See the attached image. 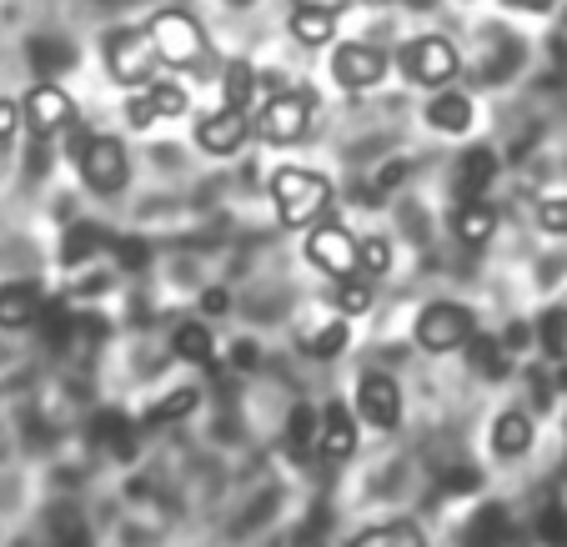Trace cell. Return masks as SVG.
Masks as SVG:
<instances>
[{"label":"cell","instance_id":"obj_38","mask_svg":"<svg viewBox=\"0 0 567 547\" xmlns=\"http://www.w3.org/2000/svg\"><path fill=\"white\" fill-rule=\"evenodd\" d=\"M202 307H212V311H221V307H226V297H221V291H206V297H202Z\"/></svg>","mask_w":567,"mask_h":547},{"label":"cell","instance_id":"obj_16","mask_svg":"<svg viewBox=\"0 0 567 547\" xmlns=\"http://www.w3.org/2000/svg\"><path fill=\"white\" fill-rule=\"evenodd\" d=\"M497 182V151L493 146H472L457 162V182H452V196L457 202H472V196H487V186Z\"/></svg>","mask_w":567,"mask_h":547},{"label":"cell","instance_id":"obj_33","mask_svg":"<svg viewBox=\"0 0 567 547\" xmlns=\"http://www.w3.org/2000/svg\"><path fill=\"white\" fill-rule=\"evenodd\" d=\"M126 126L131 131H151V126H156V111H151L146 96H126Z\"/></svg>","mask_w":567,"mask_h":547},{"label":"cell","instance_id":"obj_35","mask_svg":"<svg viewBox=\"0 0 567 547\" xmlns=\"http://www.w3.org/2000/svg\"><path fill=\"white\" fill-rule=\"evenodd\" d=\"M116 251H121V267H141V261H146V247H141V241H116Z\"/></svg>","mask_w":567,"mask_h":547},{"label":"cell","instance_id":"obj_12","mask_svg":"<svg viewBox=\"0 0 567 547\" xmlns=\"http://www.w3.org/2000/svg\"><path fill=\"white\" fill-rule=\"evenodd\" d=\"M247 141H251V116L236 106L206 111V116L196 121V151H206V156H236Z\"/></svg>","mask_w":567,"mask_h":547},{"label":"cell","instance_id":"obj_3","mask_svg":"<svg viewBox=\"0 0 567 547\" xmlns=\"http://www.w3.org/2000/svg\"><path fill=\"white\" fill-rule=\"evenodd\" d=\"M477 332V317H472L462 301H427L412 322V342L422 347L427 357H447V352H462Z\"/></svg>","mask_w":567,"mask_h":547},{"label":"cell","instance_id":"obj_7","mask_svg":"<svg viewBox=\"0 0 567 547\" xmlns=\"http://www.w3.org/2000/svg\"><path fill=\"white\" fill-rule=\"evenodd\" d=\"M307 261H311V271H321L327 281L357 277V237L337 216H321V221L307 226Z\"/></svg>","mask_w":567,"mask_h":547},{"label":"cell","instance_id":"obj_22","mask_svg":"<svg viewBox=\"0 0 567 547\" xmlns=\"http://www.w3.org/2000/svg\"><path fill=\"white\" fill-rule=\"evenodd\" d=\"M332 35H337L332 11H311V6H297V11H291V41L297 45H327Z\"/></svg>","mask_w":567,"mask_h":547},{"label":"cell","instance_id":"obj_10","mask_svg":"<svg viewBox=\"0 0 567 547\" xmlns=\"http://www.w3.org/2000/svg\"><path fill=\"white\" fill-rule=\"evenodd\" d=\"M21 116H25V126L35 131V136H61L71 121H81L75 116V101L65 96V86H55V81H35L31 91H25V101H21Z\"/></svg>","mask_w":567,"mask_h":547},{"label":"cell","instance_id":"obj_17","mask_svg":"<svg viewBox=\"0 0 567 547\" xmlns=\"http://www.w3.org/2000/svg\"><path fill=\"white\" fill-rule=\"evenodd\" d=\"M422 116H427V126L437 131V136H462V131H472V116H477V111H472V96L442 86V96H432Z\"/></svg>","mask_w":567,"mask_h":547},{"label":"cell","instance_id":"obj_20","mask_svg":"<svg viewBox=\"0 0 567 547\" xmlns=\"http://www.w3.org/2000/svg\"><path fill=\"white\" fill-rule=\"evenodd\" d=\"M172 352L182 357V362H192V367H212L216 362L212 327H206V322H182V327H176V337H172Z\"/></svg>","mask_w":567,"mask_h":547},{"label":"cell","instance_id":"obj_4","mask_svg":"<svg viewBox=\"0 0 567 547\" xmlns=\"http://www.w3.org/2000/svg\"><path fill=\"white\" fill-rule=\"evenodd\" d=\"M396 71L408 75L412 86H452L462 71V51L447 41V35H412L402 51H396Z\"/></svg>","mask_w":567,"mask_h":547},{"label":"cell","instance_id":"obj_30","mask_svg":"<svg viewBox=\"0 0 567 547\" xmlns=\"http://www.w3.org/2000/svg\"><path fill=\"white\" fill-rule=\"evenodd\" d=\"M287 437H291V452H307L311 437H317V412H311V407H297V412H291Z\"/></svg>","mask_w":567,"mask_h":547},{"label":"cell","instance_id":"obj_27","mask_svg":"<svg viewBox=\"0 0 567 547\" xmlns=\"http://www.w3.org/2000/svg\"><path fill=\"white\" fill-rule=\"evenodd\" d=\"M196 402H202V392H196V386H176V392H166V398H161L146 417L151 422H182V417H192V412H196Z\"/></svg>","mask_w":567,"mask_h":547},{"label":"cell","instance_id":"obj_32","mask_svg":"<svg viewBox=\"0 0 567 547\" xmlns=\"http://www.w3.org/2000/svg\"><path fill=\"white\" fill-rule=\"evenodd\" d=\"M21 101H11V96H0V151L16 141V131H21Z\"/></svg>","mask_w":567,"mask_h":547},{"label":"cell","instance_id":"obj_13","mask_svg":"<svg viewBox=\"0 0 567 547\" xmlns=\"http://www.w3.org/2000/svg\"><path fill=\"white\" fill-rule=\"evenodd\" d=\"M317 452L327 462H347L357 452V412L347 402H327L317 412Z\"/></svg>","mask_w":567,"mask_h":547},{"label":"cell","instance_id":"obj_11","mask_svg":"<svg viewBox=\"0 0 567 547\" xmlns=\"http://www.w3.org/2000/svg\"><path fill=\"white\" fill-rule=\"evenodd\" d=\"M382 75H386V51H377V45L342 41L332 51V81L342 91H372L382 86Z\"/></svg>","mask_w":567,"mask_h":547},{"label":"cell","instance_id":"obj_29","mask_svg":"<svg viewBox=\"0 0 567 547\" xmlns=\"http://www.w3.org/2000/svg\"><path fill=\"white\" fill-rule=\"evenodd\" d=\"M347 342H352L347 322H327V327H317V332H311L301 347H307L311 357H342V352H347Z\"/></svg>","mask_w":567,"mask_h":547},{"label":"cell","instance_id":"obj_6","mask_svg":"<svg viewBox=\"0 0 567 547\" xmlns=\"http://www.w3.org/2000/svg\"><path fill=\"white\" fill-rule=\"evenodd\" d=\"M75 172H81L86 192L121 196L126 192V182H131V156H126V146H121L116 136H96V131H91V141L81 146V156H75Z\"/></svg>","mask_w":567,"mask_h":547},{"label":"cell","instance_id":"obj_15","mask_svg":"<svg viewBox=\"0 0 567 547\" xmlns=\"http://www.w3.org/2000/svg\"><path fill=\"white\" fill-rule=\"evenodd\" d=\"M487 442H493L497 457H527V452H533V442H537V427H533V417H527L523 407H507V412H497Z\"/></svg>","mask_w":567,"mask_h":547},{"label":"cell","instance_id":"obj_31","mask_svg":"<svg viewBox=\"0 0 567 547\" xmlns=\"http://www.w3.org/2000/svg\"><path fill=\"white\" fill-rule=\"evenodd\" d=\"M537 226L553 231V237H567V196H553V202L537 206Z\"/></svg>","mask_w":567,"mask_h":547},{"label":"cell","instance_id":"obj_23","mask_svg":"<svg viewBox=\"0 0 567 547\" xmlns=\"http://www.w3.org/2000/svg\"><path fill=\"white\" fill-rule=\"evenodd\" d=\"M221 96H226V106L247 111L251 96H257V65H251V61H231V65H226V71H221Z\"/></svg>","mask_w":567,"mask_h":547},{"label":"cell","instance_id":"obj_25","mask_svg":"<svg viewBox=\"0 0 567 547\" xmlns=\"http://www.w3.org/2000/svg\"><path fill=\"white\" fill-rule=\"evenodd\" d=\"M467 352H472V367H477V372H487V382H503V372H507V347L497 342V337H477V332H472Z\"/></svg>","mask_w":567,"mask_h":547},{"label":"cell","instance_id":"obj_26","mask_svg":"<svg viewBox=\"0 0 567 547\" xmlns=\"http://www.w3.org/2000/svg\"><path fill=\"white\" fill-rule=\"evenodd\" d=\"M101 231L96 226H71V231H65V241H61V261L65 267H81V261H91L101 251Z\"/></svg>","mask_w":567,"mask_h":547},{"label":"cell","instance_id":"obj_14","mask_svg":"<svg viewBox=\"0 0 567 547\" xmlns=\"http://www.w3.org/2000/svg\"><path fill=\"white\" fill-rule=\"evenodd\" d=\"M452 237H457L462 247H487V241L497 237V206L487 202V196L457 202V211H452Z\"/></svg>","mask_w":567,"mask_h":547},{"label":"cell","instance_id":"obj_24","mask_svg":"<svg viewBox=\"0 0 567 547\" xmlns=\"http://www.w3.org/2000/svg\"><path fill=\"white\" fill-rule=\"evenodd\" d=\"M372 277H362V271H357V277H342L337 281V311H342V317H367V311H372Z\"/></svg>","mask_w":567,"mask_h":547},{"label":"cell","instance_id":"obj_28","mask_svg":"<svg viewBox=\"0 0 567 547\" xmlns=\"http://www.w3.org/2000/svg\"><path fill=\"white\" fill-rule=\"evenodd\" d=\"M357 271H362V277H386V271H392V241L386 237L357 241Z\"/></svg>","mask_w":567,"mask_h":547},{"label":"cell","instance_id":"obj_39","mask_svg":"<svg viewBox=\"0 0 567 547\" xmlns=\"http://www.w3.org/2000/svg\"><path fill=\"white\" fill-rule=\"evenodd\" d=\"M402 6H412V11H427L432 0H402Z\"/></svg>","mask_w":567,"mask_h":547},{"label":"cell","instance_id":"obj_21","mask_svg":"<svg viewBox=\"0 0 567 547\" xmlns=\"http://www.w3.org/2000/svg\"><path fill=\"white\" fill-rule=\"evenodd\" d=\"M141 96L151 101L156 121H176V116H186V106H192V96H186L182 81H166V75H151L146 86H141Z\"/></svg>","mask_w":567,"mask_h":547},{"label":"cell","instance_id":"obj_5","mask_svg":"<svg viewBox=\"0 0 567 547\" xmlns=\"http://www.w3.org/2000/svg\"><path fill=\"white\" fill-rule=\"evenodd\" d=\"M106 71L116 86H146L151 75H161V55L151 45L146 25H121L106 35Z\"/></svg>","mask_w":567,"mask_h":547},{"label":"cell","instance_id":"obj_34","mask_svg":"<svg viewBox=\"0 0 567 547\" xmlns=\"http://www.w3.org/2000/svg\"><path fill=\"white\" fill-rule=\"evenodd\" d=\"M563 327H567V311H547V317H543V347H547V352H563Z\"/></svg>","mask_w":567,"mask_h":547},{"label":"cell","instance_id":"obj_2","mask_svg":"<svg viewBox=\"0 0 567 547\" xmlns=\"http://www.w3.org/2000/svg\"><path fill=\"white\" fill-rule=\"evenodd\" d=\"M146 35L156 45L161 65H172V71H196L206 75L212 71V41H206L202 21L186 11H156L146 21Z\"/></svg>","mask_w":567,"mask_h":547},{"label":"cell","instance_id":"obj_37","mask_svg":"<svg viewBox=\"0 0 567 547\" xmlns=\"http://www.w3.org/2000/svg\"><path fill=\"white\" fill-rule=\"evenodd\" d=\"M507 6H517V11H553L557 0H507Z\"/></svg>","mask_w":567,"mask_h":547},{"label":"cell","instance_id":"obj_40","mask_svg":"<svg viewBox=\"0 0 567 547\" xmlns=\"http://www.w3.org/2000/svg\"><path fill=\"white\" fill-rule=\"evenodd\" d=\"M557 386H567V367H563V372H557Z\"/></svg>","mask_w":567,"mask_h":547},{"label":"cell","instance_id":"obj_36","mask_svg":"<svg viewBox=\"0 0 567 547\" xmlns=\"http://www.w3.org/2000/svg\"><path fill=\"white\" fill-rule=\"evenodd\" d=\"M297 6H311V11H332V16H342L352 0H297Z\"/></svg>","mask_w":567,"mask_h":547},{"label":"cell","instance_id":"obj_9","mask_svg":"<svg viewBox=\"0 0 567 547\" xmlns=\"http://www.w3.org/2000/svg\"><path fill=\"white\" fill-rule=\"evenodd\" d=\"M307 126H311V101L301 91H281V96L267 101L257 121V136L267 146H301L307 141Z\"/></svg>","mask_w":567,"mask_h":547},{"label":"cell","instance_id":"obj_8","mask_svg":"<svg viewBox=\"0 0 567 547\" xmlns=\"http://www.w3.org/2000/svg\"><path fill=\"white\" fill-rule=\"evenodd\" d=\"M357 422H367L372 432H392L402 422V386L386 372H362L357 376V398H352Z\"/></svg>","mask_w":567,"mask_h":547},{"label":"cell","instance_id":"obj_18","mask_svg":"<svg viewBox=\"0 0 567 547\" xmlns=\"http://www.w3.org/2000/svg\"><path fill=\"white\" fill-rule=\"evenodd\" d=\"M41 307H45V297H41V287L35 281H6L0 287V327H31L35 317H41Z\"/></svg>","mask_w":567,"mask_h":547},{"label":"cell","instance_id":"obj_1","mask_svg":"<svg viewBox=\"0 0 567 547\" xmlns=\"http://www.w3.org/2000/svg\"><path fill=\"white\" fill-rule=\"evenodd\" d=\"M271 206L287 231H307L311 221L332 216V182L311 166H277L271 172Z\"/></svg>","mask_w":567,"mask_h":547},{"label":"cell","instance_id":"obj_19","mask_svg":"<svg viewBox=\"0 0 567 547\" xmlns=\"http://www.w3.org/2000/svg\"><path fill=\"white\" fill-rule=\"evenodd\" d=\"M347 547H427V533L412 517H392V523H372L352 537Z\"/></svg>","mask_w":567,"mask_h":547}]
</instances>
